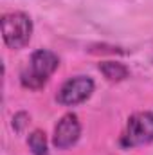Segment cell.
<instances>
[{"label": "cell", "instance_id": "3957f363", "mask_svg": "<svg viewBox=\"0 0 153 155\" xmlns=\"http://www.w3.org/2000/svg\"><path fill=\"white\" fill-rule=\"evenodd\" d=\"M153 143V112H137L130 116L119 144L124 150L137 148V146H146Z\"/></svg>", "mask_w": 153, "mask_h": 155}, {"label": "cell", "instance_id": "52a82bcc", "mask_svg": "<svg viewBox=\"0 0 153 155\" xmlns=\"http://www.w3.org/2000/svg\"><path fill=\"white\" fill-rule=\"evenodd\" d=\"M27 146L33 152V155H49V146H47V137L45 132L41 130H33L27 137Z\"/></svg>", "mask_w": 153, "mask_h": 155}, {"label": "cell", "instance_id": "5b68a950", "mask_svg": "<svg viewBox=\"0 0 153 155\" xmlns=\"http://www.w3.org/2000/svg\"><path fill=\"white\" fill-rule=\"evenodd\" d=\"M81 137V123L76 114H65L54 126L52 144L58 150H69L76 144Z\"/></svg>", "mask_w": 153, "mask_h": 155}, {"label": "cell", "instance_id": "6da1fadb", "mask_svg": "<svg viewBox=\"0 0 153 155\" xmlns=\"http://www.w3.org/2000/svg\"><path fill=\"white\" fill-rule=\"evenodd\" d=\"M60 58L56 52L49 49H38L31 54L25 67L20 72V83L24 88L29 90H40L47 85L50 76L58 71Z\"/></svg>", "mask_w": 153, "mask_h": 155}, {"label": "cell", "instance_id": "ba28073f", "mask_svg": "<svg viewBox=\"0 0 153 155\" xmlns=\"http://www.w3.org/2000/svg\"><path fill=\"white\" fill-rule=\"evenodd\" d=\"M27 121H29V116H27L25 112H18L16 116L13 117V128H15L16 132H22L24 126L27 124Z\"/></svg>", "mask_w": 153, "mask_h": 155}, {"label": "cell", "instance_id": "8992f818", "mask_svg": "<svg viewBox=\"0 0 153 155\" xmlns=\"http://www.w3.org/2000/svg\"><path fill=\"white\" fill-rule=\"evenodd\" d=\"M99 71L101 74L106 78L108 81L117 83V81H124L126 78H130V71L124 63L119 61H101L99 63Z\"/></svg>", "mask_w": 153, "mask_h": 155}, {"label": "cell", "instance_id": "277c9868", "mask_svg": "<svg viewBox=\"0 0 153 155\" xmlns=\"http://www.w3.org/2000/svg\"><path fill=\"white\" fill-rule=\"evenodd\" d=\"M94 88H96V83L90 76L70 78L60 87L56 99L63 107H76V105L85 103L92 96Z\"/></svg>", "mask_w": 153, "mask_h": 155}, {"label": "cell", "instance_id": "7a4b0ae2", "mask_svg": "<svg viewBox=\"0 0 153 155\" xmlns=\"http://www.w3.org/2000/svg\"><path fill=\"white\" fill-rule=\"evenodd\" d=\"M2 38L9 49H24L33 36V20L27 13L11 11L2 15Z\"/></svg>", "mask_w": 153, "mask_h": 155}]
</instances>
